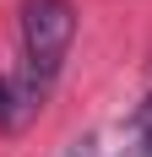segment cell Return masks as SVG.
Instances as JSON below:
<instances>
[{"mask_svg": "<svg viewBox=\"0 0 152 157\" xmlns=\"http://www.w3.org/2000/svg\"><path fill=\"white\" fill-rule=\"evenodd\" d=\"M76 38L71 0H22V44H27V76L38 87L60 76V60Z\"/></svg>", "mask_w": 152, "mask_h": 157, "instance_id": "6da1fadb", "label": "cell"}, {"mask_svg": "<svg viewBox=\"0 0 152 157\" xmlns=\"http://www.w3.org/2000/svg\"><path fill=\"white\" fill-rule=\"evenodd\" d=\"M0 125H16V92L6 76H0Z\"/></svg>", "mask_w": 152, "mask_h": 157, "instance_id": "7a4b0ae2", "label": "cell"}, {"mask_svg": "<svg viewBox=\"0 0 152 157\" xmlns=\"http://www.w3.org/2000/svg\"><path fill=\"white\" fill-rule=\"evenodd\" d=\"M136 130H152V98H147V103L136 109Z\"/></svg>", "mask_w": 152, "mask_h": 157, "instance_id": "3957f363", "label": "cell"}]
</instances>
